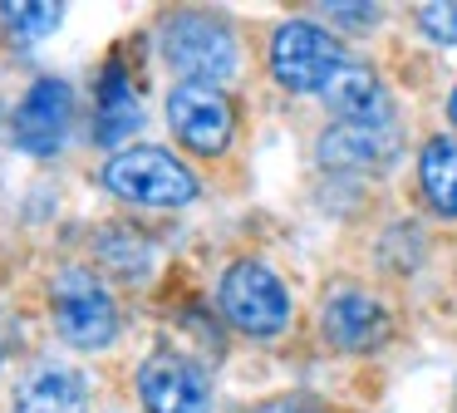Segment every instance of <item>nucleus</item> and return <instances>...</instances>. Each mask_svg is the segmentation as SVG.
<instances>
[{
	"label": "nucleus",
	"mask_w": 457,
	"mask_h": 413,
	"mask_svg": "<svg viewBox=\"0 0 457 413\" xmlns=\"http://www.w3.org/2000/svg\"><path fill=\"white\" fill-rule=\"evenodd\" d=\"M217 305L227 310V320L246 334H280L290 320V295L266 261H237L231 266V271L221 275Z\"/></svg>",
	"instance_id": "nucleus-3"
},
{
	"label": "nucleus",
	"mask_w": 457,
	"mask_h": 413,
	"mask_svg": "<svg viewBox=\"0 0 457 413\" xmlns=\"http://www.w3.org/2000/svg\"><path fill=\"white\" fill-rule=\"evenodd\" d=\"M428 202L443 216H457V138H433L423 148V163H418Z\"/></svg>",
	"instance_id": "nucleus-14"
},
{
	"label": "nucleus",
	"mask_w": 457,
	"mask_h": 413,
	"mask_svg": "<svg viewBox=\"0 0 457 413\" xmlns=\"http://www.w3.org/2000/svg\"><path fill=\"white\" fill-rule=\"evenodd\" d=\"M162 59L182 74V84H217V79L237 74L241 49L227 20L202 15V10H178L162 25Z\"/></svg>",
	"instance_id": "nucleus-1"
},
{
	"label": "nucleus",
	"mask_w": 457,
	"mask_h": 413,
	"mask_svg": "<svg viewBox=\"0 0 457 413\" xmlns=\"http://www.w3.org/2000/svg\"><path fill=\"white\" fill-rule=\"evenodd\" d=\"M168 123H172V133H178L192 153H221V148L231 143L237 118H231V104H227L221 88H212V84H178V88H172V98H168Z\"/></svg>",
	"instance_id": "nucleus-7"
},
{
	"label": "nucleus",
	"mask_w": 457,
	"mask_h": 413,
	"mask_svg": "<svg viewBox=\"0 0 457 413\" xmlns=\"http://www.w3.org/2000/svg\"><path fill=\"white\" fill-rule=\"evenodd\" d=\"M345 49H339L335 35H325L310 20H290V25L276 30V45H270V69L286 88L295 94H310V88H329V79L345 69Z\"/></svg>",
	"instance_id": "nucleus-4"
},
{
	"label": "nucleus",
	"mask_w": 457,
	"mask_h": 413,
	"mask_svg": "<svg viewBox=\"0 0 457 413\" xmlns=\"http://www.w3.org/2000/svg\"><path fill=\"white\" fill-rule=\"evenodd\" d=\"M138 123H143L138 88L123 74V64H109L99 79V143H123Z\"/></svg>",
	"instance_id": "nucleus-13"
},
{
	"label": "nucleus",
	"mask_w": 457,
	"mask_h": 413,
	"mask_svg": "<svg viewBox=\"0 0 457 413\" xmlns=\"http://www.w3.org/2000/svg\"><path fill=\"white\" fill-rule=\"evenodd\" d=\"M89 393L74 369H40L15 389L11 413H84Z\"/></svg>",
	"instance_id": "nucleus-11"
},
{
	"label": "nucleus",
	"mask_w": 457,
	"mask_h": 413,
	"mask_svg": "<svg viewBox=\"0 0 457 413\" xmlns=\"http://www.w3.org/2000/svg\"><path fill=\"white\" fill-rule=\"evenodd\" d=\"M104 187L138 206H182L197 197V177L162 148H129L104 163Z\"/></svg>",
	"instance_id": "nucleus-2"
},
{
	"label": "nucleus",
	"mask_w": 457,
	"mask_h": 413,
	"mask_svg": "<svg viewBox=\"0 0 457 413\" xmlns=\"http://www.w3.org/2000/svg\"><path fill=\"white\" fill-rule=\"evenodd\" d=\"M138 399L148 413H212V384L187 354L158 350L138 369Z\"/></svg>",
	"instance_id": "nucleus-6"
},
{
	"label": "nucleus",
	"mask_w": 457,
	"mask_h": 413,
	"mask_svg": "<svg viewBox=\"0 0 457 413\" xmlns=\"http://www.w3.org/2000/svg\"><path fill=\"white\" fill-rule=\"evenodd\" d=\"M325 104L335 108L345 123H359V128L388 123V94H384V84H378V74L364 69V64L339 69V74L329 79V88H325Z\"/></svg>",
	"instance_id": "nucleus-10"
},
{
	"label": "nucleus",
	"mask_w": 457,
	"mask_h": 413,
	"mask_svg": "<svg viewBox=\"0 0 457 413\" xmlns=\"http://www.w3.org/2000/svg\"><path fill=\"white\" fill-rule=\"evenodd\" d=\"M74 118V94L64 79H35L15 108V143L35 157H50L64 148Z\"/></svg>",
	"instance_id": "nucleus-8"
},
{
	"label": "nucleus",
	"mask_w": 457,
	"mask_h": 413,
	"mask_svg": "<svg viewBox=\"0 0 457 413\" xmlns=\"http://www.w3.org/2000/svg\"><path fill=\"white\" fill-rule=\"evenodd\" d=\"M0 20H11V35L40 39L64 20V10L60 5H0Z\"/></svg>",
	"instance_id": "nucleus-15"
},
{
	"label": "nucleus",
	"mask_w": 457,
	"mask_h": 413,
	"mask_svg": "<svg viewBox=\"0 0 457 413\" xmlns=\"http://www.w3.org/2000/svg\"><path fill=\"white\" fill-rule=\"evenodd\" d=\"M398 153L388 128H359V123H339L320 138V157L329 167H378Z\"/></svg>",
	"instance_id": "nucleus-12"
},
{
	"label": "nucleus",
	"mask_w": 457,
	"mask_h": 413,
	"mask_svg": "<svg viewBox=\"0 0 457 413\" xmlns=\"http://www.w3.org/2000/svg\"><path fill=\"white\" fill-rule=\"evenodd\" d=\"M256 413H315V409H310L305 399H270V403H261Z\"/></svg>",
	"instance_id": "nucleus-17"
},
{
	"label": "nucleus",
	"mask_w": 457,
	"mask_h": 413,
	"mask_svg": "<svg viewBox=\"0 0 457 413\" xmlns=\"http://www.w3.org/2000/svg\"><path fill=\"white\" fill-rule=\"evenodd\" d=\"M418 25L433 39H443V45H457V5H423L418 10Z\"/></svg>",
	"instance_id": "nucleus-16"
},
{
	"label": "nucleus",
	"mask_w": 457,
	"mask_h": 413,
	"mask_svg": "<svg viewBox=\"0 0 457 413\" xmlns=\"http://www.w3.org/2000/svg\"><path fill=\"white\" fill-rule=\"evenodd\" d=\"M54 324L74 350H104L119 334V310L89 271H64L54 281Z\"/></svg>",
	"instance_id": "nucleus-5"
},
{
	"label": "nucleus",
	"mask_w": 457,
	"mask_h": 413,
	"mask_svg": "<svg viewBox=\"0 0 457 413\" xmlns=\"http://www.w3.org/2000/svg\"><path fill=\"white\" fill-rule=\"evenodd\" d=\"M447 118L457 123V88H453V98H447Z\"/></svg>",
	"instance_id": "nucleus-18"
},
{
	"label": "nucleus",
	"mask_w": 457,
	"mask_h": 413,
	"mask_svg": "<svg viewBox=\"0 0 457 413\" xmlns=\"http://www.w3.org/2000/svg\"><path fill=\"white\" fill-rule=\"evenodd\" d=\"M320 330H325V340L335 344V350L364 354V350H378V344L388 340L394 320H388V310L374 300V295L339 291L335 300L325 305V315H320Z\"/></svg>",
	"instance_id": "nucleus-9"
},
{
	"label": "nucleus",
	"mask_w": 457,
	"mask_h": 413,
	"mask_svg": "<svg viewBox=\"0 0 457 413\" xmlns=\"http://www.w3.org/2000/svg\"><path fill=\"white\" fill-rule=\"evenodd\" d=\"M0 354H5V334H0Z\"/></svg>",
	"instance_id": "nucleus-19"
}]
</instances>
